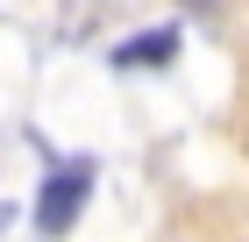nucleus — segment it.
Instances as JSON below:
<instances>
[{
  "label": "nucleus",
  "instance_id": "1",
  "mask_svg": "<svg viewBox=\"0 0 249 242\" xmlns=\"http://www.w3.org/2000/svg\"><path fill=\"white\" fill-rule=\"evenodd\" d=\"M86 192H93V157H71V164H64L57 178L36 192V228H43V235H64V228L78 221Z\"/></svg>",
  "mask_w": 249,
  "mask_h": 242
},
{
  "label": "nucleus",
  "instance_id": "2",
  "mask_svg": "<svg viewBox=\"0 0 249 242\" xmlns=\"http://www.w3.org/2000/svg\"><path fill=\"white\" fill-rule=\"evenodd\" d=\"M171 50H178V29H142V36H128L114 50V64L128 72V64H171Z\"/></svg>",
  "mask_w": 249,
  "mask_h": 242
},
{
  "label": "nucleus",
  "instance_id": "3",
  "mask_svg": "<svg viewBox=\"0 0 249 242\" xmlns=\"http://www.w3.org/2000/svg\"><path fill=\"white\" fill-rule=\"evenodd\" d=\"M171 7H178V15H199V21H221L235 0H171Z\"/></svg>",
  "mask_w": 249,
  "mask_h": 242
}]
</instances>
